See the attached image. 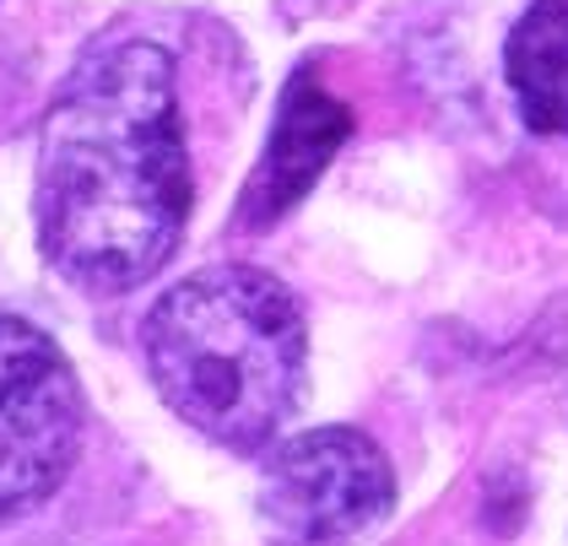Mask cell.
I'll list each match as a JSON object with an SVG mask.
<instances>
[{"label": "cell", "mask_w": 568, "mask_h": 546, "mask_svg": "<svg viewBox=\"0 0 568 546\" xmlns=\"http://www.w3.org/2000/svg\"><path fill=\"white\" fill-rule=\"evenodd\" d=\"M190 152L169 49L114 39L82 54L39 135V244L88 293L158 276L190 216Z\"/></svg>", "instance_id": "1"}, {"label": "cell", "mask_w": 568, "mask_h": 546, "mask_svg": "<svg viewBox=\"0 0 568 546\" xmlns=\"http://www.w3.org/2000/svg\"><path fill=\"white\" fill-rule=\"evenodd\" d=\"M158 395L222 449H261L298 406L308 363L304 309L255 265L184 276L146 314Z\"/></svg>", "instance_id": "2"}, {"label": "cell", "mask_w": 568, "mask_h": 546, "mask_svg": "<svg viewBox=\"0 0 568 546\" xmlns=\"http://www.w3.org/2000/svg\"><path fill=\"white\" fill-rule=\"evenodd\" d=\"M82 449V390L65 352L0 314V525L39 508Z\"/></svg>", "instance_id": "3"}, {"label": "cell", "mask_w": 568, "mask_h": 546, "mask_svg": "<svg viewBox=\"0 0 568 546\" xmlns=\"http://www.w3.org/2000/svg\"><path fill=\"white\" fill-rule=\"evenodd\" d=\"M395 504L385 449L357 427H308L287 438L261 476V508L282 542L331 546L374 530Z\"/></svg>", "instance_id": "4"}, {"label": "cell", "mask_w": 568, "mask_h": 546, "mask_svg": "<svg viewBox=\"0 0 568 546\" xmlns=\"http://www.w3.org/2000/svg\"><path fill=\"white\" fill-rule=\"evenodd\" d=\"M347 135H352L347 103H336L325 92L314 65L293 71V82L282 92V109H276V130L265 141L261 169H255L250 190H244V211H239L244 228H271L276 216H287L314 190V179L342 152Z\"/></svg>", "instance_id": "5"}, {"label": "cell", "mask_w": 568, "mask_h": 546, "mask_svg": "<svg viewBox=\"0 0 568 546\" xmlns=\"http://www.w3.org/2000/svg\"><path fill=\"white\" fill-rule=\"evenodd\" d=\"M504 71L520 114L541 135H568V0H536L515 22Z\"/></svg>", "instance_id": "6"}]
</instances>
